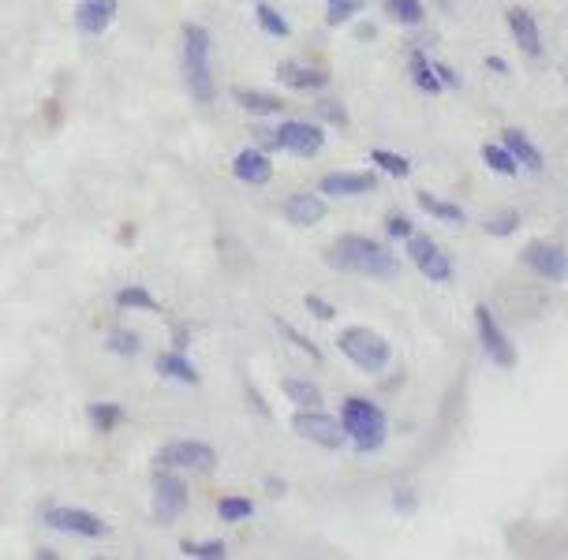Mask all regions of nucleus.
<instances>
[{
    "mask_svg": "<svg viewBox=\"0 0 568 560\" xmlns=\"http://www.w3.org/2000/svg\"><path fill=\"white\" fill-rule=\"evenodd\" d=\"M326 262L333 269L344 273H363V277H378V280H397L400 277V262L397 254L382 247L378 239L370 236H341L329 247Z\"/></svg>",
    "mask_w": 568,
    "mask_h": 560,
    "instance_id": "f257e3e1",
    "label": "nucleus"
},
{
    "mask_svg": "<svg viewBox=\"0 0 568 560\" xmlns=\"http://www.w3.org/2000/svg\"><path fill=\"white\" fill-rule=\"evenodd\" d=\"M341 422L355 452H378L385 445V437H389L385 411L367 396H348L341 404Z\"/></svg>",
    "mask_w": 568,
    "mask_h": 560,
    "instance_id": "f03ea898",
    "label": "nucleus"
},
{
    "mask_svg": "<svg viewBox=\"0 0 568 560\" xmlns=\"http://www.w3.org/2000/svg\"><path fill=\"white\" fill-rule=\"evenodd\" d=\"M184 83L187 94L199 105H210L213 94H217L210 75V34L199 23H187L184 27Z\"/></svg>",
    "mask_w": 568,
    "mask_h": 560,
    "instance_id": "7ed1b4c3",
    "label": "nucleus"
},
{
    "mask_svg": "<svg viewBox=\"0 0 568 560\" xmlns=\"http://www.w3.org/2000/svg\"><path fill=\"white\" fill-rule=\"evenodd\" d=\"M337 348L355 370H363V374H382L389 359H393V348H389V340L382 333H374L367 325H352V329H344L337 336Z\"/></svg>",
    "mask_w": 568,
    "mask_h": 560,
    "instance_id": "20e7f679",
    "label": "nucleus"
},
{
    "mask_svg": "<svg viewBox=\"0 0 568 560\" xmlns=\"http://www.w3.org/2000/svg\"><path fill=\"white\" fill-rule=\"evenodd\" d=\"M475 333H479V348L494 366L501 370H516L520 355H516V344L509 340V333L497 325L494 310L490 307H475Z\"/></svg>",
    "mask_w": 568,
    "mask_h": 560,
    "instance_id": "39448f33",
    "label": "nucleus"
},
{
    "mask_svg": "<svg viewBox=\"0 0 568 560\" xmlns=\"http://www.w3.org/2000/svg\"><path fill=\"white\" fill-rule=\"evenodd\" d=\"M292 430H296L303 441H311V445H318V448H329V452L348 441L344 422L326 415V411H318V407H299L296 415H292Z\"/></svg>",
    "mask_w": 568,
    "mask_h": 560,
    "instance_id": "423d86ee",
    "label": "nucleus"
},
{
    "mask_svg": "<svg viewBox=\"0 0 568 560\" xmlns=\"http://www.w3.org/2000/svg\"><path fill=\"white\" fill-rule=\"evenodd\" d=\"M213 463H217V452L210 445H202V441H172V445L157 452V467H165V471L206 475V471H213Z\"/></svg>",
    "mask_w": 568,
    "mask_h": 560,
    "instance_id": "0eeeda50",
    "label": "nucleus"
},
{
    "mask_svg": "<svg viewBox=\"0 0 568 560\" xmlns=\"http://www.w3.org/2000/svg\"><path fill=\"white\" fill-rule=\"evenodd\" d=\"M520 262H524L531 273H539L542 280H550V284L568 280V247H561V243H550V239L527 243Z\"/></svg>",
    "mask_w": 568,
    "mask_h": 560,
    "instance_id": "6e6552de",
    "label": "nucleus"
},
{
    "mask_svg": "<svg viewBox=\"0 0 568 560\" xmlns=\"http://www.w3.org/2000/svg\"><path fill=\"white\" fill-rule=\"evenodd\" d=\"M45 527L64 534H75V538H105L109 534V523L94 512H83V508H68V504H57V508H45L42 512Z\"/></svg>",
    "mask_w": 568,
    "mask_h": 560,
    "instance_id": "1a4fd4ad",
    "label": "nucleus"
},
{
    "mask_svg": "<svg viewBox=\"0 0 568 560\" xmlns=\"http://www.w3.org/2000/svg\"><path fill=\"white\" fill-rule=\"evenodd\" d=\"M408 258L415 262V269L423 273L426 280H434V284H449L453 280V258L441 251L438 243L430 236H412L408 239Z\"/></svg>",
    "mask_w": 568,
    "mask_h": 560,
    "instance_id": "9d476101",
    "label": "nucleus"
},
{
    "mask_svg": "<svg viewBox=\"0 0 568 560\" xmlns=\"http://www.w3.org/2000/svg\"><path fill=\"white\" fill-rule=\"evenodd\" d=\"M277 146L296 157H314L326 146V131L318 124H307V120H284L277 127Z\"/></svg>",
    "mask_w": 568,
    "mask_h": 560,
    "instance_id": "9b49d317",
    "label": "nucleus"
},
{
    "mask_svg": "<svg viewBox=\"0 0 568 560\" xmlns=\"http://www.w3.org/2000/svg\"><path fill=\"white\" fill-rule=\"evenodd\" d=\"M184 508H187L184 478H180V471H165V467H161L154 478V516L161 519V523H172Z\"/></svg>",
    "mask_w": 568,
    "mask_h": 560,
    "instance_id": "f8f14e48",
    "label": "nucleus"
},
{
    "mask_svg": "<svg viewBox=\"0 0 568 560\" xmlns=\"http://www.w3.org/2000/svg\"><path fill=\"white\" fill-rule=\"evenodd\" d=\"M378 187L374 172H326L318 180V191L329 198H355V195H370Z\"/></svg>",
    "mask_w": 568,
    "mask_h": 560,
    "instance_id": "ddd939ff",
    "label": "nucleus"
},
{
    "mask_svg": "<svg viewBox=\"0 0 568 560\" xmlns=\"http://www.w3.org/2000/svg\"><path fill=\"white\" fill-rule=\"evenodd\" d=\"M116 19V0H79V8H75V27L90 34V38H98L105 30L113 27Z\"/></svg>",
    "mask_w": 568,
    "mask_h": 560,
    "instance_id": "4468645a",
    "label": "nucleus"
},
{
    "mask_svg": "<svg viewBox=\"0 0 568 560\" xmlns=\"http://www.w3.org/2000/svg\"><path fill=\"white\" fill-rule=\"evenodd\" d=\"M505 19H509V30L512 38H516V45L524 49L527 56H542V30H539V19L527 12V8H509L505 12Z\"/></svg>",
    "mask_w": 568,
    "mask_h": 560,
    "instance_id": "2eb2a0df",
    "label": "nucleus"
},
{
    "mask_svg": "<svg viewBox=\"0 0 568 560\" xmlns=\"http://www.w3.org/2000/svg\"><path fill=\"white\" fill-rule=\"evenodd\" d=\"M232 176L243 183H270L273 180V161L266 150H240L232 157Z\"/></svg>",
    "mask_w": 568,
    "mask_h": 560,
    "instance_id": "dca6fc26",
    "label": "nucleus"
},
{
    "mask_svg": "<svg viewBox=\"0 0 568 560\" xmlns=\"http://www.w3.org/2000/svg\"><path fill=\"white\" fill-rule=\"evenodd\" d=\"M284 221H292L296 228H314L318 221H326V198L322 195H292L284 202Z\"/></svg>",
    "mask_w": 568,
    "mask_h": 560,
    "instance_id": "f3484780",
    "label": "nucleus"
},
{
    "mask_svg": "<svg viewBox=\"0 0 568 560\" xmlns=\"http://www.w3.org/2000/svg\"><path fill=\"white\" fill-rule=\"evenodd\" d=\"M277 79H281L288 90H322V86H329V71L307 68V64H296V60H284V64H277Z\"/></svg>",
    "mask_w": 568,
    "mask_h": 560,
    "instance_id": "a211bd4d",
    "label": "nucleus"
},
{
    "mask_svg": "<svg viewBox=\"0 0 568 560\" xmlns=\"http://www.w3.org/2000/svg\"><path fill=\"white\" fill-rule=\"evenodd\" d=\"M501 142H505V146H509V154L520 161V168H527V172H542V168H546V161H542V150L531 139H527L524 131L509 127V131L501 135Z\"/></svg>",
    "mask_w": 568,
    "mask_h": 560,
    "instance_id": "6ab92c4d",
    "label": "nucleus"
},
{
    "mask_svg": "<svg viewBox=\"0 0 568 560\" xmlns=\"http://www.w3.org/2000/svg\"><path fill=\"white\" fill-rule=\"evenodd\" d=\"M157 374L169 381H184V385H199V370L191 359H184L180 351H165L161 359H157Z\"/></svg>",
    "mask_w": 568,
    "mask_h": 560,
    "instance_id": "aec40b11",
    "label": "nucleus"
},
{
    "mask_svg": "<svg viewBox=\"0 0 568 560\" xmlns=\"http://www.w3.org/2000/svg\"><path fill=\"white\" fill-rule=\"evenodd\" d=\"M236 101L251 116H277V112H284V101L277 94H266V90H236Z\"/></svg>",
    "mask_w": 568,
    "mask_h": 560,
    "instance_id": "412c9836",
    "label": "nucleus"
},
{
    "mask_svg": "<svg viewBox=\"0 0 568 560\" xmlns=\"http://www.w3.org/2000/svg\"><path fill=\"white\" fill-rule=\"evenodd\" d=\"M281 392L296 407H322V389H318L314 381H307V378H284Z\"/></svg>",
    "mask_w": 568,
    "mask_h": 560,
    "instance_id": "4be33fe9",
    "label": "nucleus"
},
{
    "mask_svg": "<svg viewBox=\"0 0 568 560\" xmlns=\"http://www.w3.org/2000/svg\"><path fill=\"white\" fill-rule=\"evenodd\" d=\"M419 206H423L430 217H438V221H445V224H468V213L460 210L456 202H445V198H434L430 191H419Z\"/></svg>",
    "mask_w": 568,
    "mask_h": 560,
    "instance_id": "5701e85b",
    "label": "nucleus"
},
{
    "mask_svg": "<svg viewBox=\"0 0 568 560\" xmlns=\"http://www.w3.org/2000/svg\"><path fill=\"white\" fill-rule=\"evenodd\" d=\"M412 83L419 86L423 94H430V98L445 90V86H441V79H438V71H434V64L426 60L423 49H415V53H412Z\"/></svg>",
    "mask_w": 568,
    "mask_h": 560,
    "instance_id": "b1692460",
    "label": "nucleus"
},
{
    "mask_svg": "<svg viewBox=\"0 0 568 560\" xmlns=\"http://www.w3.org/2000/svg\"><path fill=\"white\" fill-rule=\"evenodd\" d=\"M382 8L389 12L393 23H400V27H419L426 19L423 0H382Z\"/></svg>",
    "mask_w": 568,
    "mask_h": 560,
    "instance_id": "393cba45",
    "label": "nucleus"
},
{
    "mask_svg": "<svg viewBox=\"0 0 568 560\" xmlns=\"http://www.w3.org/2000/svg\"><path fill=\"white\" fill-rule=\"evenodd\" d=\"M483 161H486L490 172H497V176H516V172H520V161L509 154V146H505V142H486Z\"/></svg>",
    "mask_w": 568,
    "mask_h": 560,
    "instance_id": "a878e982",
    "label": "nucleus"
},
{
    "mask_svg": "<svg viewBox=\"0 0 568 560\" xmlns=\"http://www.w3.org/2000/svg\"><path fill=\"white\" fill-rule=\"evenodd\" d=\"M370 161L382 168V172H389L393 180H408L412 176V161L404 154H397V150H370Z\"/></svg>",
    "mask_w": 568,
    "mask_h": 560,
    "instance_id": "bb28decb",
    "label": "nucleus"
},
{
    "mask_svg": "<svg viewBox=\"0 0 568 560\" xmlns=\"http://www.w3.org/2000/svg\"><path fill=\"white\" fill-rule=\"evenodd\" d=\"M86 419L94 422V430H101V434H109V430H116L120 422H124V407L120 404H90L86 407Z\"/></svg>",
    "mask_w": 568,
    "mask_h": 560,
    "instance_id": "cd10ccee",
    "label": "nucleus"
},
{
    "mask_svg": "<svg viewBox=\"0 0 568 560\" xmlns=\"http://www.w3.org/2000/svg\"><path fill=\"white\" fill-rule=\"evenodd\" d=\"M217 519H221V523L255 519V504L247 501V497H221V501H217Z\"/></svg>",
    "mask_w": 568,
    "mask_h": 560,
    "instance_id": "c85d7f7f",
    "label": "nucleus"
},
{
    "mask_svg": "<svg viewBox=\"0 0 568 560\" xmlns=\"http://www.w3.org/2000/svg\"><path fill=\"white\" fill-rule=\"evenodd\" d=\"M116 307L120 310H157V299L146 288L131 284V288H120L116 292Z\"/></svg>",
    "mask_w": 568,
    "mask_h": 560,
    "instance_id": "c756f323",
    "label": "nucleus"
},
{
    "mask_svg": "<svg viewBox=\"0 0 568 560\" xmlns=\"http://www.w3.org/2000/svg\"><path fill=\"white\" fill-rule=\"evenodd\" d=\"M359 12H363V0H326L329 27H344V23H352Z\"/></svg>",
    "mask_w": 568,
    "mask_h": 560,
    "instance_id": "7c9ffc66",
    "label": "nucleus"
},
{
    "mask_svg": "<svg viewBox=\"0 0 568 560\" xmlns=\"http://www.w3.org/2000/svg\"><path fill=\"white\" fill-rule=\"evenodd\" d=\"M255 19L258 27L266 30V34H273V38H288L292 30H288V23H284V15L273 8V4H255Z\"/></svg>",
    "mask_w": 568,
    "mask_h": 560,
    "instance_id": "2f4dec72",
    "label": "nucleus"
},
{
    "mask_svg": "<svg viewBox=\"0 0 568 560\" xmlns=\"http://www.w3.org/2000/svg\"><path fill=\"white\" fill-rule=\"evenodd\" d=\"M277 329H281V336H284V340H288L292 348H299V351H303L307 359H314V363L322 359V351H318V348H314V344H311V336H303V333H299V329H292V325L284 322V318H277Z\"/></svg>",
    "mask_w": 568,
    "mask_h": 560,
    "instance_id": "473e14b6",
    "label": "nucleus"
},
{
    "mask_svg": "<svg viewBox=\"0 0 568 560\" xmlns=\"http://www.w3.org/2000/svg\"><path fill=\"white\" fill-rule=\"evenodd\" d=\"M483 228H486V236H497V239L512 236V232L520 228V213H516V210H501V213H494V217H490Z\"/></svg>",
    "mask_w": 568,
    "mask_h": 560,
    "instance_id": "72a5a7b5",
    "label": "nucleus"
},
{
    "mask_svg": "<svg viewBox=\"0 0 568 560\" xmlns=\"http://www.w3.org/2000/svg\"><path fill=\"white\" fill-rule=\"evenodd\" d=\"M184 553L187 557H199V560H225L228 546L225 542H217V538H210V542H184Z\"/></svg>",
    "mask_w": 568,
    "mask_h": 560,
    "instance_id": "f704fd0d",
    "label": "nucleus"
},
{
    "mask_svg": "<svg viewBox=\"0 0 568 560\" xmlns=\"http://www.w3.org/2000/svg\"><path fill=\"white\" fill-rule=\"evenodd\" d=\"M105 348L116 351V355H139V336L128 333V329H116V333H109V340H105Z\"/></svg>",
    "mask_w": 568,
    "mask_h": 560,
    "instance_id": "c9c22d12",
    "label": "nucleus"
},
{
    "mask_svg": "<svg viewBox=\"0 0 568 560\" xmlns=\"http://www.w3.org/2000/svg\"><path fill=\"white\" fill-rule=\"evenodd\" d=\"M385 236L389 239H404V243H408V239L415 236V228H412V221H408V217H404V213H385Z\"/></svg>",
    "mask_w": 568,
    "mask_h": 560,
    "instance_id": "e433bc0d",
    "label": "nucleus"
},
{
    "mask_svg": "<svg viewBox=\"0 0 568 560\" xmlns=\"http://www.w3.org/2000/svg\"><path fill=\"white\" fill-rule=\"evenodd\" d=\"M318 116H322L326 124H333V127H348V112H344V105L337 98L318 101Z\"/></svg>",
    "mask_w": 568,
    "mask_h": 560,
    "instance_id": "4c0bfd02",
    "label": "nucleus"
},
{
    "mask_svg": "<svg viewBox=\"0 0 568 560\" xmlns=\"http://www.w3.org/2000/svg\"><path fill=\"white\" fill-rule=\"evenodd\" d=\"M303 307L311 310L318 322H333V314H337V307H333V303H326L322 295H307V299H303Z\"/></svg>",
    "mask_w": 568,
    "mask_h": 560,
    "instance_id": "58836bf2",
    "label": "nucleus"
},
{
    "mask_svg": "<svg viewBox=\"0 0 568 560\" xmlns=\"http://www.w3.org/2000/svg\"><path fill=\"white\" fill-rule=\"evenodd\" d=\"M434 71H438V79H441V86H460V75H456L453 68H449V64H434Z\"/></svg>",
    "mask_w": 568,
    "mask_h": 560,
    "instance_id": "ea45409f",
    "label": "nucleus"
},
{
    "mask_svg": "<svg viewBox=\"0 0 568 560\" xmlns=\"http://www.w3.org/2000/svg\"><path fill=\"white\" fill-rule=\"evenodd\" d=\"M486 68L494 71V75H509V64L501 56H486Z\"/></svg>",
    "mask_w": 568,
    "mask_h": 560,
    "instance_id": "a19ab883",
    "label": "nucleus"
}]
</instances>
